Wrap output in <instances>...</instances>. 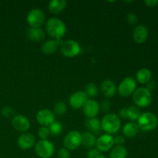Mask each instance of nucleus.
Instances as JSON below:
<instances>
[{
	"label": "nucleus",
	"instance_id": "nucleus-17",
	"mask_svg": "<svg viewBox=\"0 0 158 158\" xmlns=\"http://www.w3.org/2000/svg\"><path fill=\"white\" fill-rule=\"evenodd\" d=\"M62 40H51L45 42L42 46V52L45 55H51L56 52L58 49V48L61 46L63 43Z\"/></svg>",
	"mask_w": 158,
	"mask_h": 158
},
{
	"label": "nucleus",
	"instance_id": "nucleus-32",
	"mask_svg": "<svg viewBox=\"0 0 158 158\" xmlns=\"http://www.w3.org/2000/svg\"><path fill=\"white\" fill-rule=\"evenodd\" d=\"M126 20L127 21V23H129L131 25H135L137 24V23L138 22V18H137V15L133 12L131 13H128L126 16Z\"/></svg>",
	"mask_w": 158,
	"mask_h": 158
},
{
	"label": "nucleus",
	"instance_id": "nucleus-31",
	"mask_svg": "<svg viewBox=\"0 0 158 158\" xmlns=\"http://www.w3.org/2000/svg\"><path fill=\"white\" fill-rule=\"evenodd\" d=\"M2 115L4 117H6V118H10V117H12L15 114V110L11 106H5L1 110Z\"/></svg>",
	"mask_w": 158,
	"mask_h": 158
},
{
	"label": "nucleus",
	"instance_id": "nucleus-19",
	"mask_svg": "<svg viewBox=\"0 0 158 158\" xmlns=\"http://www.w3.org/2000/svg\"><path fill=\"white\" fill-rule=\"evenodd\" d=\"M67 2L65 0H52L48 5L49 11L52 14H60L66 9Z\"/></svg>",
	"mask_w": 158,
	"mask_h": 158
},
{
	"label": "nucleus",
	"instance_id": "nucleus-21",
	"mask_svg": "<svg viewBox=\"0 0 158 158\" xmlns=\"http://www.w3.org/2000/svg\"><path fill=\"white\" fill-rule=\"evenodd\" d=\"M85 126L93 134H99L102 131L100 121L96 117L95 118H86V120H85Z\"/></svg>",
	"mask_w": 158,
	"mask_h": 158
},
{
	"label": "nucleus",
	"instance_id": "nucleus-15",
	"mask_svg": "<svg viewBox=\"0 0 158 158\" xmlns=\"http://www.w3.org/2000/svg\"><path fill=\"white\" fill-rule=\"evenodd\" d=\"M35 138L33 134L31 133H24L19 136L17 143L20 149L26 151L30 149L35 144Z\"/></svg>",
	"mask_w": 158,
	"mask_h": 158
},
{
	"label": "nucleus",
	"instance_id": "nucleus-11",
	"mask_svg": "<svg viewBox=\"0 0 158 158\" xmlns=\"http://www.w3.org/2000/svg\"><path fill=\"white\" fill-rule=\"evenodd\" d=\"M36 120L42 127H48L55 121V116L50 110L43 109L37 113Z\"/></svg>",
	"mask_w": 158,
	"mask_h": 158
},
{
	"label": "nucleus",
	"instance_id": "nucleus-14",
	"mask_svg": "<svg viewBox=\"0 0 158 158\" xmlns=\"http://www.w3.org/2000/svg\"><path fill=\"white\" fill-rule=\"evenodd\" d=\"M12 123L13 127L20 132H26L30 127V122L29 119L21 114L14 116Z\"/></svg>",
	"mask_w": 158,
	"mask_h": 158
},
{
	"label": "nucleus",
	"instance_id": "nucleus-26",
	"mask_svg": "<svg viewBox=\"0 0 158 158\" xmlns=\"http://www.w3.org/2000/svg\"><path fill=\"white\" fill-rule=\"evenodd\" d=\"M141 115L140 109L137 106H131L127 108L128 119L131 120H137L140 116Z\"/></svg>",
	"mask_w": 158,
	"mask_h": 158
},
{
	"label": "nucleus",
	"instance_id": "nucleus-6",
	"mask_svg": "<svg viewBox=\"0 0 158 158\" xmlns=\"http://www.w3.org/2000/svg\"><path fill=\"white\" fill-rule=\"evenodd\" d=\"M81 48L76 40H68L63 41L60 46V51L64 56L72 58L75 57L80 52Z\"/></svg>",
	"mask_w": 158,
	"mask_h": 158
},
{
	"label": "nucleus",
	"instance_id": "nucleus-1",
	"mask_svg": "<svg viewBox=\"0 0 158 158\" xmlns=\"http://www.w3.org/2000/svg\"><path fill=\"white\" fill-rule=\"evenodd\" d=\"M46 29L49 36L53 40H61L66 32L65 23L56 17H51L46 21Z\"/></svg>",
	"mask_w": 158,
	"mask_h": 158
},
{
	"label": "nucleus",
	"instance_id": "nucleus-37",
	"mask_svg": "<svg viewBox=\"0 0 158 158\" xmlns=\"http://www.w3.org/2000/svg\"><path fill=\"white\" fill-rule=\"evenodd\" d=\"M118 115H119L118 117L120 119H123V120H126V119H128L127 108H126V107L121 108V109L119 110Z\"/></svg>",
	"mask_w": 158,
	"mask_h": 158
},
{
	"label": "nucleus",
	"instance_id": "nucleus-3",
	"mask_svg": "<svg viewBox=\"0 0 158 158\" xmlns=\"http://www.w3.org/2000/svg\"><path fill=\"white\" fill-rule=\"evenodd\" d=\"M133 100L138 107H147L152 102V95L151 91L146 87L136 89L133 94Z\"/></svg>",
	"mask_w": 158,
	"mask_h": 158
},
{
	"label": "nucleus",
	"instance_id": "nucleus-8",
	"mask_svg": "<svg viewBox=\"0 0 158 158\" xmlns=\"http://www.w3.org/2000/svg\"><path fill=\"white\" fill-rule=\"evenodd\" d=\"M28 24L32 28H40L45 21V14L40 9H33L29 11L26 17Z\"/></svg>",
	"mask_w": 158,
	"mask_h": 158
},
{
	"label": "nucleus",
	"instance_id": "nucleus-13",
	"mask_svg": "<svg viewBox=\"0 0 158 158\" xmlns=\"http://www.w3.org/2000/svg\"><path fill=\"white\" fill-rule=\"evenodd\" d=\"M83 110L87 118H95L100 112V104L94 100H88L83 106Z\"/></svg>",
	"mask_w": 158,
	"mask_h": 158
},
{
	"label": "nucleus",
	"instance_id": "nucleus-39",
	"mask_svg": "<svg viewBox=\"0 0 158 158\" xmlns=\"http://www.w3.org/2000/svg\"><path fill=\"white\" fill-rule=\"evenodd\" d=\"M148 87H146L147 89H149L151 91V89H154V83H152V82H150V83H148Z\"/></svg>",
	"mask_w": 158,
	"mask_h": 158
},
{
	"label": "nucleus",
	"instance_id": "nucleus-33",
	"mask_svg": "<svg viewBox=\"0 0 158 158\" xmlns=\"http://www.w3.org/2000/svg\"><path fill=\"white\" fill-rule=\"evenodd\" d=\"M111 103L110 100H105L102 102L101 105L100 106V110H101L103 113H106L110 110Z\"/></svg>",
	"mask_w": 158,
	"mask_h": 158
},
{
	"label": "nucleus",
	"instance_id": "nucleus-7",
	"mask_svg": "<svg viewBox=\"0 0 158 158\" xmlns=\"http://www.w3.org/2000/svg\"><path fill=\"white\" fill-rule=\"evenodd\" d=\"M82 144V134L77 131L68 133L63 140L64 148L67 150H77Z\"/></svg>",
	"mask_w": 158,
	"mask_h": 158
},
{
	"label": "nucleus",
	"instance_id": "nucleus-25",
	"mask_svg": "<svg viewBox=\"0 0 158 158\" xmlns=\"http://www.w3.org/2000/svg\"><path fill=\"white\" fill-rule=\"evenodd\" d=\"M127 151L123 146H116L111 151L110 158H126Z\"/></svg>",
	"mask_w": 158,
	"mask_h": 158
},
{
	"label": "nucleus",
	"instance_id": "nucleus-29",
	"mask_svg": "<svg viewBox=\"0 0 158 158\" xmlns=\"http://www.w3.org/2000/svg\"><path fill=\"white\" fill-rule=\"evenodd\" d=\"M53 110H54V113H55L56 115L63 116L66 113V110H67V106H66V104L64 103V102L59 101L57 102V103H56V104L54 105Z\"/></svg>",
	"mask_w": 158,
	"mask_h": 158
},
{
	"label": "nucleus",
	"instance_id": "nucleus-16",
	"mask_svg": "<svg viewBox=\"0 0 158 158\" xmlns=\"http://www.w3.org/2000/svg\"><path fill=\"white\" fill-rule=\"evenodd\" d=\"M148 37V29L143 25H139L136 26L133 32V39L134 42L138 44L143 43Z\"/></svg>",
	"mask_w": 158,
	"mask_h": 158
},
{
	"label": "nucleus",
	"instance_id": "nucleus-2",
	"mask_svg": "<svg viewBox=\"0 0 158 158\" xmlns=\"http://www.w3.org/2000/svg\"><path fill=\"white\" fill-rule=\"evenodd\" d=\"M102 130L108 134H114L118 132L121 127V122L118 116L114 114H108L103 117L101 122Z\"/></svg>",
	"mask_w": 158,
	"mask_h": 158
},
{
	"label": "nucleus",
	"instance_id": "nucleus-28",
	"mask_svg": "<svg viewBox=\"0 0 158 158\" xmlns=\"http://www.w3.org/2000/svg\"><path fill=\"white\" fill-rule=\"evenodd\" d=\"M85 93L88 97H96L98 95V88L97 86L94 83H89L85 87Z\"/></svg>",
	"mask_w": 158,
	"mask_h": 158
},
{
	"label": "nucleus",
	"instance_id": "nucleus-27",
	"mask_svg": "<svg viewBox=\"0 0 158 158\" xmlns=\"http://www.w3.org/2000/svg\"><path fill=\"white\" fill-rule=\"evenodd\" d=\"M49 133L52 136H58L63 131V126L61 123L58 121H54L49 126Z\"/></svg>",
	"mask_w": 158,
	"mask_h": 158
},
{
	"label": "nucleus",
	"instance_id": "nucleus-4",
	"mask_svg": "<svg viewBox=\"0 0 158 158\" xmlns=\"http://www.w3.org/2000/svg\"><path fill=\"white\" fill-rule=\"evenodd\" d=\"M158 120L157 116L151 112L141 114L137 120L139 128L145 131H151L157 127Z\"/></svg>",
	"mask_w": 158,
	"mask_h": 158
},
{
	"label": "nucleus",
	"instance_id": "nucleus-9",
	"mask_svg": "<svg viewBox=\"0 0 158 158\" xmlns=\"http://www.w3.org/2000/svg\"><path fill=\"white\" fill-rule=\"evenodd\" d=\"M137 88V83L133 77H126L118 86V94L121 97H129L134 93Z\"/></svg>",
	"mask_w": 158,
	"mask_h": 158
},
{
	"label": "nucleus",
	"instance_id": "nucleus-20",
	"mask_svg": "<svg viewBox=\"0 0 158 158\" xmlns=\"http://www.w3.org/2000/svg\"><path fill=\"white\" fill-rule=\"evenodd\" d=\"M27 36L32 42H40L45 38V32L41 28H29L27 29Z\"/></svg>",
	"mask_w": 158,
	"mask_h": 158
},
{
	"label": "nucleus",
	"instance_id": "nucleus-35",
	"mask_svg": "<svg viewBox=\"0 0 158 158\" xmlns=\"http://www.w3.org/2000/svg\"><path fill=\"white\" fill-rule=\"evenodd\" d=\"M100 154V151L97 150V148H91L87 154L88 158H98Z\"/></svg>",
	"mask_w": 158,
	"mask_h": 158
},
{
	"label": "nucleus",
	"instance_id": "nucleus-38",
	"mask_svg": "<svg viewBox=\"0 0 158 158\" xmlns=\"http://www.w3.org/2000/svg\"><path fill=\"white\" fill-rule=\"evenodd\" d=\"M144 3L150 7H154L158 4V0H146L144 1Z\"/></svg>",
	"mask_w": 158,
	"mask_h": 158
},
{
	"label": "nucleus",
	"instance_id": "nucleus-40",
	"mask_svg": "<svg viewBox=\"0 0 158 158\" xmlns=\"http://www.w3.org/2000/svg\"><path fill=\"white\" fill-rule=\"evenodd\" d=\"M98 158H106V156H104V155H100Z\"/></svg>",
	"mask_w": 158,
	"mask_h": 158
},
{
	"label": "nucleus",
	"instance_id": "nucleus-18",
	"mask_svg": "<svg viewBox=\"0 0 158 158\" xmlns=\"http://www.w3.org/2000/svg\"><path fill=\"white\" fill-rule=\"evenodd\" d=\"M100 89L104 96L106 98H111L114 97L117 92V86H116L115 83L110 80H103L100 85Z\"/></svg>",
	"mask_w": 158,
	"mask_h": 158
},
{
	"label": "nucleus",
	"instance_id": "nucleus-34",
	"mask_svg": "<svg viewBox=\"0 0 158 158\" xmlns=\"http://www.w3.org/2000/svg\"><path fill=\"white\" fill-rule=\"evenodd\" d=\"M70 154H69V150L65 148H60L57 153V157L58 158H69Z\"/></svg>",
	"mask_w": 158,
	"mask_h": 158
},
{
	"label": "nucleus",
	"instance_id": "nucleus-5",
	"mask_svg": "<svg viewBox=\"0 0 158 158\" xmlns=\"http://www.w3.org/2000/svg\"><path fill=\"white\" fill-rule=\"evenodd\" d=\"M35 154L40 158H50L53 155L55 147L48 140H41L35 144Z\"/></svg>",
	"mask_w": 158,
	"mask_h": 158
},
{
	"label": "nucleus",
	"instance_id": "nucleus-23",
	"mask_svg": "<svg viewBox=\"0 0 158 158\" xmlns=\"http://www.w3.org/2000/svg\"><path fill=\"white\" fill-rule=\"evenodd\" d=\"M152 73L148 68H141L137 73V80L141 84L148 83L151 81Z\"/></svg>",
	"mask_w": 158,
	"mask_h": 158
},
{
	"label": "nucleus",
	"instance_id": "nucleus-22",
	"mask_svg": "<svg viewBox=\"0 0 158 158\" xmlns=\"http://www.w3.org/2000/svg\"><path fill=\"white\" fill-rule=\"evenodd\" d=\"M139 127L137 123L134 122H130V123H126L123 127V134L125 137L128 138L135 137L139 132Z\"/></svg>",
	"mask_w": 158,
	"mask_h": 158
},
{
	"label": "nucleus",
	"instance_id": "nucleus-36",
	"mask_svg": "<svg viewBox=\"0 0 158 158\" xmlns=\"http://www.w3.org/2000/svg\"><path fill=\"white\" fill-rule=\"evenodd\" d=\"M114 143L117 144V146H122L125 143V138L121 135H117L114 137Z\"/></svg>",
	"mask_w": 158,
	"mask_h": 158
},
{
	"label": "nucleus",
	"instance_id": "nucleus-12",
	"mask_svg": "<svg viewBox=\"0 0 158 158\" xmlns=\"http://www.w3.org/2000/svg\"><path fill=\"white\" fill-rule=\"evenodd\" d=\"M88 100V96L84 91H77L70 96L69 99V104L75 109L82 108Z\"/></svg>",
	"mask_w": 158,
	"mask_h": 158
},
{
	"label": "nucleus",
	"instance_id": "nucleus-10",
	"mask_svg": "<svg viewBox=\"0 0 158 158\" xmlns=\"http://www.w3.org/2000/svg\"><path fill=\"white\" fill-rule=\"evenodd\" d=\"M114 145V137L110 134H105L100 135L96 141L97 149L102 152L109 151Z\"/></svg>",
	"mask_w": 158,
	"mask_h": 158
},
{
	"label": "nucleus",
	"instance_id": "nucleus-30",
	"mask_svg": "<svg viewBox=\"0 0 158 158\" xmlns=\"http://www.w3.org/2000/svg\"><path fill=\"white\" fill-rule=\"evenodd\" d=\"M38 135L41 140H47L50 135L49 128L47 127H41L38 131Z\"/></svg>",
	"mask_w": 158,
	"mask_h": 158
},
{
	"label": "nucleus",
	"instance_id": "nucleus-24",
	"mask_svg": "<svg viewBox=\"0 0 158 158\" xmlns=\"http://www.w3.org/2000/svg\"><path fill=\"white\" fill-rule=\"evenodd\" d=\"M95 135L90 132H84L82 134V144L86 148H92L94 145H96Z\"/></svg>",
	"mask_w": 158,
	"mask_h": 158
}]
</instances>
